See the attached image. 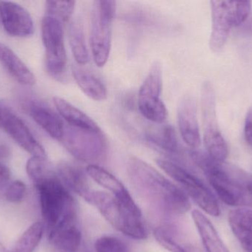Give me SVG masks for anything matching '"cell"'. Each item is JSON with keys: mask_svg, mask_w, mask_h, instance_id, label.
Returning <instances> with one entry per match:
<instances>
[{"mask_svg": "<svg viewBox=\"0 0 252 252\" xmlns=\"http://www.w3.org/2000/svg\"><path fill=\"white\" fill-rule=\"evenodd\" d=\"M127 170L132 185L148 202L170 214L184 215L190 210L184 191L145 161L131 158Z\"/></svg>", "mask_w": 252, "mask_h": 252, "instance_id": "obj_1", "label": "cell"}, {"mask_svg": "<svg viewBox=\"0 0 252 252\" xmlns=\"http://www.w3.org/2000/svg\"><path fill=\"white\" fill-rule=\"evenodd\" d=\"M35 185L39 195L41 214L49 229L75 213L72 197L59 176L47 172Z\"/></svg>", "mask_w": 252, "mask_h": 252, "instance_id": "obj_2", "label": "cell"}, {"mask_svg": "<svg viewBox=\"0 0 252 252\" xmlns=\"http://www.w3.org/2000/svg\"><path fill=\"white\" fill-rule=\"evenodd\" d=\"M90 204L94 205L106 221L118 232L135 240L148 238V231L138 216L121 202L118 198L105 191H93Z\"/></svg>", "mask_w": 252, "mask_h": 252, "instance_id": "obj_3", "label": "cell"}, {"mask_svg": "<svg viewBox=\"0 0 252 252\" xmlns=\"http://www.w3.org/2000/svg\"><path fill=\"white\" fill-rule=\"evenodd\" d=\"M212 10V33L210 47L219 53L224 47L231 30L246 22L251 13V1H210Z\"/></svg>", "mask_w": 252, "mask_h": 252, "instance_id": "obj_4", "label": "cell"}, {"mask_svg": "<svg viewBox=\"0 0 252 252\" xmlns=\"http://www.w3.org/2000/svg\"><path fill=\"white\" fill-rule=\"evenodd\" d=\"M116 10V1H94L92 10L90 44L96 65H106L112 47V25Z\"/></svg>", "mask_w": 252, "mask_h": 252, "instance_id": "obj_5", "label": "cell"}, {"mask_svg": "<svg viewBox=\"0 0 252 252\" xmlns=\"http://www.w3.org/2000/svg\"><path fill=\"white\" fill-rule=\"evenodd\" d=\"M157 164L167 176L174 180L188 196L207 214L219 217L220 209L217 198L198 178L181 166L169 160L158 158Z\"/></svg>", "mask_w": 252, "mask_h": 252, "instance_id": "obj_6", "label": "cell"}, {"mask_svg": "<svg viewBox=\"0 0 252 252\" xmlns=\"http://www.w3.org/2000/svg\"><path fill=\"white\" fill-rule=\"evenodd\" d=\"M61 142L77 159L90 164L102 159L106 152V141L101 130H86L65 125Z\"/></svg>", "mask_w": 252, "mask_h": 252, "instance_id": "obj_7", "label": "cell"}, {"mask_svg": "<svg viewBox=\"0 0 252 252\" xmlns=\"http://www.w3.org/2000/svg\"><path fill=\"white\" fill-rule=\"evenodd\" d=\"M201 109L204 124V142L209 156L218 163H224L229 149L218 124L216 102L213 86L204 83L201 92Z\"/></svg>", "mask_w": 252, "mask_h": 252, "instance_id": "obj_8", "label": "cell"}, {"mask_svg": "<svg viewBox=\"0 0 252 252\" xmlns=\"http://www.w3.org/2000/svg\"><path fill=\"white\" fill-rule=\"evenodd\" d=\"M162 70L158 62H154L138 93V108L142 116L156 123L162 124L167 119V110L161 101Z\"/></svg>", "mask_w": 252, "mask_h": 252, "instance_id": "obj_9", "label": "cell"}, {"mask_svg": "<svg viewBox=\"0 0 252 252\" xmlns=\"http://www.w3.org/2000/svg\"><path fill=\"white\" fill-rule=\"evenodd\" d=\"M41 38L45 48L46 67L50 75L61 77L66 71V53L63 24L49 15L41 21Z\"/></svg>", "mask_w": 252, "mask_h": 252, "instance_id": "obj_10", "label": "cell"}, {"mask_svg": "<svg viewBox=\"0 0 252 252\" xmlns=\"http://www.w3.org/2000/svg\"><path fill=\"white\" fill-rule=\"evenodd\" d=\"M0 128L32 156L47 158V154L43 146L37 142L24 121L15 115L11 109H9L6 112Z\"/></svg>", "mask_w": 252, "mask_h": 252, "instance_id": "obj_11", "label": "cell"}, {"mask_svg": "<svg viewBox=\"0 0 252 252\" xmlns=\"http://www.w3.org/2000/svg\"><path fill=\"white\" fill-rule=\"evenodd\" d=\"M0 18L4 31L12 36L28 37L34 33V24L29 12L11 1L0 2Z\"/></svg>", "mask_w": 252, "mask_h": 252, "instance_id": "obj_12", "label": "cell"}, {"mask_svg": "<svg viewBox=\"0 0 252 252\" xmlns=\"http://www.w3.org/2000/svg\"><path fill=\"white\" fill-rule=\"evenodd\" d=\"M196 107L193 98L186 96L181 101L177 111L181 136L186 144L192 149L198 148L201 142Z\"/></svg>", "mask_w": 252, "mask_h": 252, "instance_id": "obj_13", "label": "cell"}, {"mask_svg": "<svg viewBox=\"0 0 252 252\" xmlns=\"http://www.w3.org/2000/svg\"><path fill=\"white\" fill-rule=\"evenodd\" d=\"M86 172L94 182L109 191V193L118 198L130 211L138 216H142L141 210L126 186L114 175L97 164H90Z\"/></svg>", "mask_w": 252, "mask_h": 252, "instance_id": "obj_14", "label": "cell"}, {"mask_svg": "<svg viewBox=\"0 0 252 252\" xmlns=\"http://www.w3.org/2000/svg\"><path fill=\"white\" fill-rule=\"evenodd\" d=\"M76 214L71 215L50 229L49 241L59 252H77L81 244V232L77 225Z\"/></svg>", "mask_w": 252, "mask_h": 252, "instance_id": "obj_15", "label": "cell"}, {"mask_svg": "<svg viewBox=\"0 0 252 252\" xmlns=\"http://www.w3.org/2000/svg\"><path fill=\"white\" fill-rule=\"evenodd\" d=\"M58 174L68 189H71L90 204L92 194L94 190L90 188L87 172L85 173L81 167L75 164L62 162L58 166Z\"/></svg>", "mask_w": 252, "mask_h": 252, "instance_id": "obj_16", "label": "cell"}, {"mask_svg": "<svg viewBox=\"0 0 252 252\" xmlns=\"http://www.w3.org/2000/svg\"><path fill=\"white\" fill-rule=\"evenodd\" d=\"M29 115L50 137L61 142L63 137L65 124L62 117L45 105L32 103L28 108Z\"/></svg>", "mask_w": 252, "mask_h": 252, "instance_id": "obj_17", "label": "cell"}, {"mask_svg": "<svg viewBox=\"0 0 252 252\" xmlns=\"http://www.w3.org/2000/svg\"><path fill=\"white\" fill-rule=\"evenodd\" d=\"M192 218L196 226L203 245L207 252H230L210 219L198 210L192 212Z\"/></svg>", "mask_w": 252, "mask_h": 252, "instance_id": "obj_18", "label": "cell"}, {"mask_svg": "<svg viewBox=\"0 0 252 252\" xmlns=\"http://www.w3.org/2000/svg\"><path fill=\"white\" fill-rule=\"evenodd\" d=\"M0 63L16 81L24 85H33L35 75L19 56L7 46L0 43Z\"/></svg>", "mask_w": 252, "mask_h": 252, "instance_id": "obj_19", "label": "cell"}, {"mask_svg": "<svg viewBox=\"0 0 252 252\" xmlns=\"http://www.w3.org/2000/svg\"><path fill=\"white\" fill-rule=\"evenodd\" d=\"M72 73L78 87L90 99L102 102L107 99V90L101 80L81 65L72 67Z\"/></svg>", "mask_w": 252, "mask_h": 252, "instance_id": "obj_20", "label": "cell"}, {"mask_svg": "<svg viewBox=\"0 0 252 252\" xmlns=\"http://www.w3.org/2000/svg\"><path fill=\"white\" fill-rule=\"evenodd\" d=\"M53 102L59 115L65 120L69 125L86 130H100L99 126L90 116L80 110L78 108L64 99L59 97L53 98Z\"/></svg>", "mask_w": 252, "mask_h": 252, "instance_id": "obj_21", "label": "cell"}, {"mask_svg": "<svg viewBox=\"0 0 252 252\" xmlns=\"http://www.w3.org/2000/svg\"><path fill=\"white\" fill-rule=\"evenodd\" d=\"M69 44L77 65L84 66L90 60V53L86 44L84 26L80 20L73 21L69 25Z\"/></svg>", "mask_w": 252, "mask_h": 252, "instance_id": "obj_22", "label": "cell"}, {"mask_svg": "<svg viewBox=\"0 0 252 252\" xmlns=\"http://www.w3.org/2000/svg\"><path fill=\"white\" fill-rule=\"evenodd\" d=\"M148 140L161 149L176 153L179 151V143L174 128L171 125L162 126L156 131L151 132L147 136Z\"/></svg>", "mask_w": 252, "mask_h": 252, "instance_id": "obj_23", "label": "cell"}, {"mask_svg": "<svg viewBox=\"0 0 252 252\" xmlns=\"http://www.w3.org/2000/svg\"><path fill=\"white\" fill-rule=\"evenodd\" d=\"M44 226L41 222L32 223L16 241L12 252H32L41 241Z\"/></svg>", "mask_w": 252, "mask_h": 252, "instance_id": "obj_24", "label": "cell"}, {"mask_svg": "<svg viewBox=\"0 0 252 252\" xmlns=\"http://www.w3.org/2000/svg\"><path fill=\"white\" fill-rule=\"evenodd\" d=\"M229 223L235 236L252 229V210L236 209L229 214Z\"/></svg>", "mask_w": 252, "mask_h": 252, "instance_id": "obj_25", "label": "cell"}, {"mask_svg": "<svg viewBox=\"0 0 252 252\" xmlns=\"http://www.w3.org/2000/svg\"><path fill=\"white\" fill-rule=\"evenodd\" d=\"M75 1H47L45 3V14L66 23L70 19L75 10Z\"/></svg>", "mask_w": 252, "mask_h": 252, "instance_id": "obj_26", "label": "cell"}, {"mask_svg": "<svg viewBox=\"0 0 252 252\" xmlns=\"http://www.w3.org/2000/svg\"><path fill=\"white\" fill-rule=\"evenodd\" d=\"M94 250L96 252H130L124 241L112 236L98 238L94 244Z\"/></svg>", "mask_w": 252, "mask_h": 252, "instance_id": "obj_27", "label": "cell"}, {"mask_svg": "<svg viewBox=\"0 0 252 252\" xmlns=\"http://www.w3.org/2000/svg\"><path fill=\"white\" fill-rule=\"evenodd\" d=\"M46 159L47 158L32 156L27 162V173L34 183H37L47 173Z\"/></svg>", "mask_w": 252, "mask_h": 252, "instance_id": "obj_28", "label": "cell"}, {"mask_svg": "<svg viewBox=\"0 0 252 252\" xmlns=\"http://www.w3.org/2000/svg\"><path fill=\"white\" fill-rule=\"evenodd\" d=\"M154 235L156 241L161 245L163 248L170 252H187L186 250L181 247L176 241L172 238L164 229H157L154 230Z\"/></svg>", "mask_w": 252, "mask_h": 252, "instance_id": "obj_29", "label": "cell"}, {"mask_svg": "<svg viewBox=\"0 0 252 252\" xmlns=\"http://www.w3.org/2000/svg\"><path fill=\"white\" fill-rule=\"evenodd\" d=\"M26 186L21 180L12 182L5 192V198L10 203H19L23 201L26 194Z\"/></svg>", "mask_w": 252, "mask_h": 252, "instance_id": "obj_30", "label": "cell"}, {"mask_svg": "<svg viewBox=\"0 0 252 252\" xmlns=\"http://www.w3.org/2000/svg\"><path fill=\"white\" fill-rule=\"evenodd\" d=\"M241 206L252 207V177L250 176L244 184Z\"/></svg>", "mask_w": 252, "mask_h": 252, "instance_id": "obj_31", "label": "cell"}, {"mask_svg": "<svg viewBox=\"0 0 252 252\" xmlns=\"http://www.w3.org/2000/svg\"><path fill=\"white\" fill-rule=\"evenodd\" d=\"M241 247L247 252H252V229L237 235Z\"/></svg>", "mask_w": 252, "mask_h": 252, "instance_id": "obj_32", "label": "cell"}, {"mask_svg": "<svg viewBox=\"0 0 252 252\" xmlns=\"http://www.w3.org/2000/svg\"><path fill=\"white\" fill-rule=\"evenodd\" d=\"M244 136L247 143L252 146V107L249 109L246 117Z\"/></svg>", "mask_w": 252, "mask_h": 252, "instance_id": "obj_33", "label": "cell"}, {"mask_svg": "<svg viewBox=\"0 0 252 252\" xmlns=\"http://www.w3.org/2000/svg\"><path fill=\"white\" fill-rule=\"evenodd\" d=\"M10 173L9 169L0 163V189L10 180Z\"/></svg>", "mask_w": 252, "mask_h": 252, "instance_id": "obj_34", "label": "cell"}, {"mask_svg": "<svg viewBox=\"0 0 252 252\" xmlns=\"http://www.w3.org/2000/svg\"><path fill=\"white\" fill-rule=\"evenodd\" d=\"M9 109L10 108L5 105L4 102L0 101V126H1V121H2L4 115Z\"/></svg>", "mask_w": 252, "mask_h": 252, "instance_id": "obj_35", "label": "cell"}, {"mask_svg": "<svg viewBox=\"0 0 252 252\" xmlns=\"http://www.w3.org/2000/svg\"><path fill=\"white\" fill-rule=\"evenodd\" d=\"M0 252H8L2 247L1 244H0Z\"/></svg>", "mask_w": 252, "mask_h": 252, "instance_id": "obj_36", "label": "cell"}]
</instances>
